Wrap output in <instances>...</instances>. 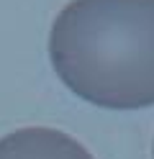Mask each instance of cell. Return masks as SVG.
<instances>
[{
  "mask_svg": "<svg viewBox=\"0 0 154 159\" xmlns=\"http://www.w3.org/2000/svg\"><path fill=\"white\" fill-rule=\"evenodd\" d=\"M46 52L80 100L105 111L154 105V0H69Z\"/></svg>",
  "mask_w": 154,
  "mask_h": 159,
  "instance_id": "obj_1",
  "label": "cell"
},
{
  "mask_svg": "<svg viewBox=\"0 0 154 159\" xmlns=\"http://www.w3.org/2000/svg\"><path fill=\"white\" fill-rule=\"evenodd\" d=\"M0 159H95L85 144L51 126H23L0 136Z\"/></svg>",
  "mask_w": 154,
  "mask_h": 159,
  "instance_id": "obj_2",
  "label": "cell"
},
{
  "mask_svg": "<svg viewBox=\"0 0 154 159\" xmlns=\"http://www.w3.org/2000/svg\"><path fill=\"white\" fill-rule=\"evenodd\" d=\"M152 157H154V144H152Z\"/></svg>",
  "mask_w": 154,
  "mask_h": 159,
  "instance_id": "obj_3",
  "label": "cell"
}]
</instances>
